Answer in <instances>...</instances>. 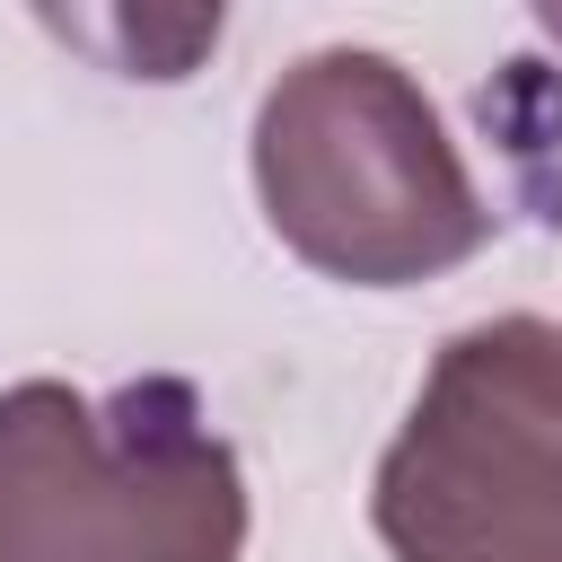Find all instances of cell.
Here are the masks:
<instances>
[{"instance_id":"obj_2","label":"cell","mask_w":562,"mask_h":562,"mask_svg":"<svg viewBox=\"0 0 562 562\" xmlns=\"http://www.w3.org/2000/svg\"><path fill=\"white\" fill-rule=\"evenodd\" d=\"M246 474L184 378L0 395V562H237Z\"/></svg>"},{"instance_id":"obj_1","label":"cell","mask_w":562,"mask_h":562,"mask_svg":"<svg viewBox=\"0 0 562 562\" xmlns=\"http://www.w3.org/2000/svg\"><path fill=\"white\" fill-rule=\"evenodd\" d=\"M255 193L272 237L351 290L439 281L492 237V202L474 193L439 105L369 44H325L263 88Z\"/></svg>"},{"instance_id":"obj_3","label":"cell","mask_w":562,"mask_h":562,"mask_svg":"<svg viewBox=\"0 0 562 562\" xmlns=\"http://www.w3.org/2000/svg\"><path fill=\"white\" fill-rule=\"evenodd\" d=\"M369 518L395 562H562V325L448 334L378 457Z\"/></svg>"},{"instance_id":"obj_4","label":"cell","mask_w":562,"mask_h":562,"mask_svg":"<svg viewBox=\"0 0 562 562\" xmlns=\"http://www.w3.org/2000/svg\"><path fill=\"white\" fill-rule=\"evenodd\" d=\"M536 26H544V44H562V9H536Z\"/></svg>"}]
</instances>
